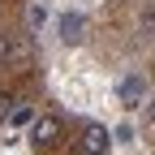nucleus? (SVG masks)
I'll return each mask as SVG.
<instances>
[{
	"label": "nucleus",
	"mask_w": 155,
	"mask_h": 155,
	"mask_svg": "<svg viewBox=\"0 0 155 155\" xmlns=\"http://www.w3.org/2000/svg\"><path fill=\"white\" fill-rule=\"evenodd\" d=\"M138 99H147V78H138V73H129L125 82H121V104H125V108H134Z\"/></svg>",
	"instance_id": "nucleus-3"
},
{
	"label": "nucleus",
	"mask_w": 155,
	"mask_h": 155,
	"mask_svg": "<svg viewBox=\"0 0 155 155\" xmlns=\"http://www.w3.org/2000/svg\"><path fill=\"white\" fill-rule=\"evenodd\" d=\"M138 35H142V39H155V5L138 17Z\"/></svg>",
	"instance_id": "nucleus-5"
},
{
	"label": "nucleus",
	"mask_w": 155,
	"mask_h": 155,
	"mask_svg": "<svg viewBox=\"0 0 155 155\" xmlns=\"http://www.w3.org/2000/svg\"><path fill=\"white\" fill-rule=\"evenodd\" d=\"M112 147V134L104 125H82V134H78V151L82 155H108Z\"/></svg>",
	"instance_id": "nucleus-2"
},
{
	"label": "nucleus",
	"mask_w": 155,
	"mask_h": 155,
	"mask_svg": "<svg viewBox=\"0 0 155 155\" xmlns=\"http://www.w3.org/2000/svg\"><path fill=\"white\" fill-rule=\"evenodd\" d=\"M13 108H17V95H13V91H0V121H9Z\"/></svg>",
	"instance_id": "nucleus-6"
},
{
	"label": "nucleus",
	"mask_w": 155,
	"mask_h": 155,
	"mask_svg": "<svg viewBox=\"0 0 155 155\" xmlns=\"http://www.w3.org/2000/svg\"><path fill=\"white\" fill-rule=\"evenodd\" d=\"M82 17H78V13H69L65 17V22H61V39H65V43H78V39H82Z\"/></svg>",
	"instance_id": "nucleus-4"
},
{
	"label": "nucleus",
	"mask_w": 155,
	"mask_h": 155,
	"mask_svg": "<svg viewBox=\"0 0 155 155\" xmlns=\"http://www.w3.org/2000/svg\"><path fill=\"white\" fill-rule=\"evenodd\" d=\"M9 121H13V125H26V121H30V108H13Z\"/></svg>",
	"instance_id": "nucleus-8"
},
{
	"label": "nucleus",
	"mask_w": 155,
	"mask_h": 155,
	"mask_svg": "<svg viewBox=\"0 0 155 155\" xmlns=\"http://www.w3.org/2000/svg\"><path fill=\"white\" fill-rule=\"evenodd\" d=\"M9 56H17V48H13V39H9V35H0V65L9 61Z\"/></svg>",
	"instance_id": "nucleus-7"
},
{
	"label": "nucleus",
	"mask_w": 155,
	"mask_h": 155,
	"mask_svg": "<svg viewBox=\"0 0 155 155\" xmlns=\"http://www.w3.org/2000/svg\"><path fill=\"white\" fill-rule=\"evenodd\" d=\"M147 116H151V125H155V99H151V104H147Z\"/></svg>",
	"instance_id": "nucleus-9"
},
{
	"label": "nucleus",
	"mask_w": 155,
	"mask_h": 155,
	"mask_svg": "<svg viewBox=\"0 0 155 155\" xmlns=\"http://www.w3.org/2000/svg\"><path fill=\"white\" fill-rule=\"evenodd\" d=\"M61 138H65L61 116H39V121L30 125V147H39V151H52Z\"/></svg>",
	"instance_id": "nucleus-1"
}]
</instances>
